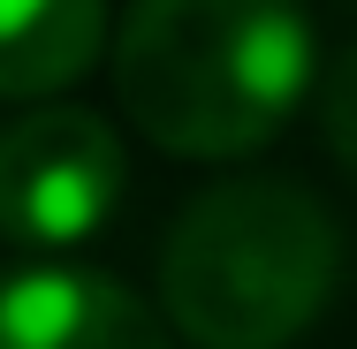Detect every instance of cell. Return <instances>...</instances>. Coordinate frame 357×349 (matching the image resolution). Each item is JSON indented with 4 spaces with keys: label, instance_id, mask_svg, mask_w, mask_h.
<instances>
[{
    "label": "cell",
    "instance_id": "3957f363",
    "mask_svg": "<svg viewBox=\"0 0 357 349\" xmlns=\"http://www.w3.org/2000/svg\"><path fill=\"white\" fill-rule=\"evenodd\" d=\"M122 137L91 107H31L0 130V235L31 251H69L122 205Z\"/></svg>",
    "mask_w": 357,
    "mask_h": 349
},
{
    "label": "cell",
    "instance_id": "8992f818",
    "mask_svg": "<svg viewBox=\"0 0 357 349\" xmlns=\"http://www.w3.org/2000/svg\"><path fill=\"white\" fill-rule=\"evenodd\" d=\"M319 137H327V152L357 175V46H342V61L319 84Z\"/></svg>",
    "mask_w": 357,
    "mask_h": 349
},
{
    "label": "cell",
    "instance_id": "5b68a950",
    "mask_svg": "<svg viewBox=\"0 0 357 349\" xmlns=\"http://www.w3.org/2000/svg\"><path fill=\"white\" fill-rule=\"evenodd\" d=\"M107 0H0V99H54L99 61Z\"/></svg>",
    "mask_w": 357,
    "mask_h": 349
},
{
    "label": "cell",
    "instance_id": "6da1fadb",
    "mask_svg": "<svg viewBox=\"0 0 357 349\" xmlns=\"http://www.w3.org/2000/svg\"><path fill=\"white\" fill-rule=\"evenodd\" d=\"M122 114L175 160H243L312 91L296 0H130L114 31Z\"/></svg>",
    "mask_w": 357,
    "mask_h": 349
},
{
    "label": "cell",
    "instance_id": "277c9868",
    "mask_svg": "<svg viewBox=\"0 0 357 349\" xmlns=\"http://www.w3.org/2000/svg\"><path fill=\"white\" fill-rule=\"evenodd\" d=\"M0 349H175L137 288L84 266H23L0 281Z\"/></svg>",
    "mask_w": 357,
    "mask_h": 349
},
{
    "label": "cell",
    "instance_id": "7a4b0ae2",
    "mask_svg": "<svg viewBox=\"0 0 357 349\" xmlns=\"http://www.w3.org/2000/svg\"><path fill=\"white\" fill-rule=\"evenodd\" d=\"M342 274L327 205L282 175H236L190 198L160 251V304L190 349H289Z\"/></svg>",
    "mask_w": 357,
    "mask_h": 349
}]
</instances>
